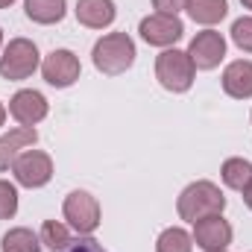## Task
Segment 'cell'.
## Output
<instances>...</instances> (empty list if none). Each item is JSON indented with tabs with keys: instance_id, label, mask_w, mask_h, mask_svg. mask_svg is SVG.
<instances>
[{
	"instance_id": "1",
	"label": "cell",
	"mask_w": 252,
	"mask_h": 252,
	"mask_svg": "<svg viewBox=\"0 0 252 252\" xmlns=\"http://www.w3.org/2000/svg\"><path fill=\"white\" fill-rule=\"evenodd\" d=\"M223 208H226V193L208 179L190 182L176 199V211L185 223H196L211 214H223Z\"/></svg>"
},
{
	"instance_id": "2",
	"label": "cell",
	"mask_w": 252,
	"mask_h": 252,
	"mask_svg": "<svg viewBox=\"0 0 252 252\" xmlns=\"http://www.w3.org/2000/svg\"><path fill=\"white\" fill-rule=\"evenodd\" d=\"M135 56H138L135 41L126 32H109V35H103L94 44V50H91L94 67L100 73H106V76H121V73H126L135 64Z\"/></svg>"
},
{
	"instance_id": "3",
	"label": "cell",
	"mask_w": 252,
	"mask_h": 252,
	"mask_svg": "<svg viewBox=\"0 0 252 252\" xmlns=\"http://www.w3.org/2000/svg\"><path fill=\"white\" fill-rule=\"evenodd\" d=\"M193 76H196V67L190 62L188 50H176V47H167L156 56V79L164 91L170 94H185L193 85Z\"/></svg>"
},
{
	"instance_id": "4",
	"label": "cell",
	"mask_w": 252,
	"mask_h": 252,
	"mask_svg": "<svg viewBox=\"0 0 252 252\" xmlns=\"http://www.w3.org/2000/svg\"><path fill=\"white\" fill-rule=\"evenodd\" d=\"M38 67H41V53H38L35 41H30V38H12L3 47V56H0V76L3 79L21 82V79H30Z\"/></svg>"
},
{
	"instance_id": "5",
	"label": "cell",
	"mask_w": 252,
	"mask_h": 252,
	"mask_svg": "<svg viewBox=\"0 0 252 252\" xmlns=\"http://www.w3.org/2000/svg\"><path fill=\"white\" fill-rule=\"evenodd\" d=\"M62 214L76 235H94L100 226V202L88 190H70L64 196Z\"/></svg>"
},
{
	"instance_id": "6",
	"label": "cell",
	"mask_w": 252,
	"mask_h": 252,
	"mask_svg": "<svg viewBox=\"0 0 252 252\" xmlns=\"http://www.w3.org/2000/svg\"><path fill=\"white\" fill-rule=\"evenodd\" d=\"M138 32L141 38L150 44V47H173L182 35H185V24L179 21V15H161V12H153L147 18H141L138 24Z\"/></svg>"
},
{
	"instance_id": "7",
	"label": "cell",
	"mask_w": 252,
	"mask_h": 252,
	"mask_svg": "<svg viewBox=\"0 0 252 252\" xmlns=\"http://www.w3.org/2000/svg\"><path fill=\"white\" fill-rule=\"evenodd\" d=\"M15 182L24 188H44L53 179V158L41 150H24L12 164Z\"/></svg>"
},
{
	"instance_id": "8",
	"label": "cell",
	"mask_w": 252,
	"mask_h": 252,
	"mask_svg": "<svg viewBox=\"0 0 252 252\" xmlns=\"http://www.w3.org/2000/svg\"><path fill=\"white\" fill-rule=\"evenodd\" d=\"M188 56L196 70H214L226 59V38L217 30H202V32H196L190 38Z\"/></svg>"
},
{
	"instance_id": "9",
	"label": "cell",
	"mask_w": 252,
	"mask_h": 252,
	"mask_svg": "<svg viewBox=\"0 0 252 252\" xmlns=\"http://www.w3.org/2000/svg\"><path fill=\"white\" fill-rule=\"evenodd\" d=\"M41 76L53 88H70L82 76V64L76 59V53H70V50H53L41 62Z\"/></svg>"
},
{
	"instance_id": "10",
	"label": "cell",
	"mask_w": 252,
	"mask_h": 252,
	"mask_svg": "<svg viewBox=\"0 0 252 252\" xmlns=\"http://www.w3.org/2000/svg\"><path fill=\"white\" fill-rule=\"evenodd\" d=\"M193 244L202 252H223L232 244V226L229 220H223V214H211L193 223Z\"/></svg>"
},
{
	"instance_id": "11",
	"label": "cell",
	"mask_w": 252,
	"mask_h": 252,
	"mask_svg": "<svg viewBox=\"0 0 252 252\" xmlns=\"http://www.w3.org/2000/svg\"><path fill=\"white\" fill-rule=\"evenodd\" d=\"M50 106H47V97L35 88H21L12 100H9V115L18 121L21 126H35L47 118Z\"/></svg>"
},
{
	"instance_id": "12",
	"label": "cell",
	"mask_w": 252,
	"mask_h": 252,
	"mask_svg": "<svg viewBox=\"0 0 252 252\" xmlns=\"http://www.w3.org/2000/svg\"><path fill=\"white\" fill-rule=\"evenodd\" d=\"M35 141H38L35 126H15V129H9L6 135H0V173L12 170L15 158H18L24 150H30Z\"/></svg>"
},
{
	"instance_id": "13",
	"label": "cell",
	"mask_w": 252,
	"mask_h": 252,
	"mask_svg": "<svg viewBox=\"0 0 252 252\" xmlns=\"http://www.w3.org/2000/svg\"><path fill=\"white\" fill-rule=\"evenodd\" d=\"M73 12H76V21L88 30H106L118 18L115 0H76Z\"/></svg>"
},
{
	"instance_id": "14",
	"label": "cell",
	"mask_w": 252,
	"mask_h": 252,
	"mask_svg": "<svg viewBox=\"0 0 252 252\" xmlns=\"http://www.w3.org/2000/svg\"><path fill=\"white\" fill-rule=\"evenodd\" d=\"M223 91L235 100H250L252 97V62L250 59H238L229 62L223 70Z\"/></svg>"
},
{
	"instance_id": "15",
	"label": "cell",
	"mask_w": 252,
	"mask_h": 252,
	"mask_svg": "<svg viewBox=\"0 0 252 252\" xmlns=\"http://www.w3.org/2000/svg\"><path fill=\"white\" fill-rule=\"evenodd\" d=\"M24 12L32 24L50 27V24H59L64 18L67 0H24Z\"/></svg>"
},
{
	"instance_id": "16",
	"label": "cell",
	"mask_w": 252,
	"mask_h": 252,
	"mask_svg": "<svg viewBox=\"0 0 252 252\" xmlns=\"http://www.w3.org/2000/svg\"><path fill=\"white\" fill-rule=\"evenodd\" d=\"M188 15L196 21V24H202V27H214V24H220L226 15H229V3L226 0H188Z\"/></svg>"
},
{
	"instance_id": "17",
	"label": "cell",
	"mask_w": 252,
	"mask_h": 252,
	"mask_svg": "<svg viewBox=\"0 0 252 252\" xmlns=\"http://www.w3.org/2000/svg\"><path fill=\"white\" fill-rule=\"evenodd\" d=\"M0 252H41V238L27 226L9 229L0 241Z\"/></svg>"
},
{
	"instance_id": "18",
	"label": "cell",
	"mask_w": 252,
	"mask_h": 252,
	"mask_svg": "<svg viewBox=\"0 0 252 252\" xmlns=\"http://www.w3.org/2000/svg\"><path fill=\"white\" fill-rule=\"evenodd\" d=\"M220 179L223 185L232 190H244L252 182V164L247 158H226L220 167Z\"/></svg>"
},
{
	"instance_id": "19",
	"label": "cell",
	"mask_w": 252,
	"mask_h": 252,
	"mask_svg": "<svg viewBox=\"0 0 252 252\" xmlns=\"http://www.w3.org/2000/svg\"><path fill=\"white\" fill-rule=\"evenodd\" d=\"M38 238H41V247H47L50 252H64L70 247V226L59 220H44Z\"/></svg>"
},
{
	"instance_id": "20",
	"label": "cell",
	"mask_w": 252,
	"mask_h": 252,
	"mask_svg": "<svg viewBox=\"0 0 252 252\" xmlns=\"http://www.w3.org/2000/svg\"><path fill=\"white\" fill-rule=\"evenodd\" d=\"M156 252H193V238L182 226H170V229H164L158 235Z\"/></svg>"
},
{
	"instance_id": "21",
	"label": "cell",
	"mask_w": 252,
	"mask_h": 252,
	"mask_svg": "<svg viewBox=\"0 0 252 252\" xmlns=\"http://www.w3.org/2000/svg\"><path fill=\"white\" fill-rule=\"evenodd\" d=\"M18 214V188L0 179V220H12Z\"/></svg>"
},
{
	"instance_id": "22",
	"label": "cell",
	"mask_w": 252,
	"mask_h": 252,
	"mask_svg": "<svg viewBox=\"0 0 252 252\" xmlns=\"http://www.w3.org/2000/svg\"><path fill=\"white\" fill-rule=\"evenodd\" d=\"M232 41L238 50L252 53V18H238L232 24Z\"/></svg>"
},
{
	"instance_id": "23",
	"label": "cell",
	"mask_w": 252,
	"mask_h": 252,
	"mask_svg": "<svg viewBox=\"0 0 252 252\" xmlns=\"http://www.w3.org/2000/svg\"><path fill=\"white\" fill-rule=\"evenodd\" d=\"M188 6V0H153V9L161 15H179Z\"/></svg>"
},
{
	"instance_id": "24",
	"label": "cell",
	"mask_w": 252,
	"mask_h": 252,
	"mask_svg": "<svg viewBox=\"0 0 252 252\" xmlns=\"http://www.w3.org/2000/svg\"><path fill=\"white\" fill-rule=\"evenodd\" d=\"M73 252H103V250H100L94 241H85V244H79V247H76Z\"/></svg>"
},
{
	"instance_id": "25",
	"label": "cell",
	"mask_w": 252,
	"mask_h": 252,
	"mask_svg": "<svg viewBox=\"0 0 252 252\" xmlns=\"http://www.w3.org/2000/svg\"><path fill=\"white\" fill-rule=\"evenodd\" d=\"M241 193H244V202H247V208H252V182H250L244 190H241Z\"/></svg>"
},
{
	"instance_id": "26",
	"label": "cell",
	"mask_w": 252,
	"mask_h": 252,
	"mask_svg": "<svg viewBox=\"0 0 252 252\" xmlns=\"http://www.w3.org/2000/svg\"><path fill=\"white\" fill-rule=\"evenodd\" d=\"M6 124V106H3V103H0V126Z\"/></svg>"
},
{
	"instance_id": "27",
	"label": "cell",
	"mask_w": 252,
	"mask_h": 252,
	"mask_svg": "<svg viewBox=\"0 0 252 252\" xmlns=\"http://www.w3.org/2000/svg\"><path fill=\"white\" fill-rule=\"evenodd\" d=\"M15 0H0V9H6V6H12Z\"/></svg>"
},
{
	"instance_id": "28",
	"label": "cell",
	"mask_w": 252,
	"mask_h": 252,
	"mask_svg": "<svg viewBox=\"0 0 252 252\" xmlns=\"http://www.w3.org/2000/svg\"><path fill=\"white\" fill-rule=\"evenodd\" d=\"M241 3H244V9H250L252 12V0H241Z\"/></svg>"
},
{
	"instance_id": "29",
	"label": "cell",
	"mask_w": 252,
	"mask_h": 252,
	"mask_svg": "<svg viewBox=\"0 0 252 252\" xmlns=\"http://www.w3.org/2000/svg\"><path fill=\"white\" fill-rule=\"evenodd\" d=\"M0 47H3V30H0Z\"/></svg>"
},
{
	"instance_id": "30",
	"label": "cell",
	"mask_w": 252,
	"mask_h": 252,
	"mask_svg": "<svg viewBox=\"0 0 252 252\" xmlns=\"http://www.w3.org/2000/svg\"><path fill=\"white\" fill-rule=\"evenodd\" d=\"M223 252H226V250H223Z\"/></svg>"
}]
</instances>
